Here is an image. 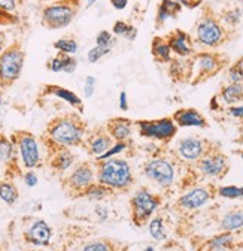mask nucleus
I'll return each mask as SVG.
<instances>
[{"instance_id": "bf43d9fd", "label": "nucleus", "mask_w": 243, "mask_h": 251, "mask_svg": "<svg viewBox=\"0 0 243 251\" xmlns=\"http://www.w3.org/2000/svg\"><path fill=\"white\" fill-rule=\"evenodd\" d=\"M36 251H42V250H36Z\"/></svg>"}, {"instance_id": "7ed1b4c3", "label": "nucleus", "mask_w": 243, "mask_h": 251, "mask_svg": "<svg viewBox=\"0 0 243 251\" xmlns=\"http://www.w3.org/2000/svg\"><path fill=\"white\" fill-rule=\"evenodd\" d=\"M97 182L110 190H127L133 184L132 166L127 160L110 157L106 160H96Z\"/></svg>"}, {"instance_id": "f257e3e1", "label": "nucleus", "mask_w": 243, "mask_h": 251, "mask_svg": "<svg viewBox=\"0 0 243 251\" xmlns=\"http://www.w3.org/2000/svg\"><path fill=\"white\" fill-rule=\"evenodd\" d=\"M88 130V126L82 120L79 112H69L54 117L46 124L45 133L42 136L57 147L76 148L84 145Z\"/></svg>"}, {"instance_id": "f03ea898", "label": "nucleus", "mask_w": 243, "mask_h": 251, "mask_svg": "<svg viewBox=\"0 0 243 251\" xmlns=\"http://www.w3.org/2000/svg\"><path fill=\"white\" fill-rule=\"evenodd\" d=\"M230 38H231V30H228L222 24V21L214 12V9L210 6H204L200 18L194 25V35H193L194 45L212 51L227 44Z\"/></svg>"}, {"instance_id": "c756f323", "label": "nucleus", "mask_w": 243, "mask_h": 251, "mask_svg": "<svg viewBox=\"0 0 243 251\" xmlns=\"http://www.w3.org/2000/svg\"><path fill=\"white\" fill-rule=\"evenodd\" d=\"M0 199L8 205H14L18 201L17 187L9 181H2L0 182Z\"/></svg>"}, {"instance_id": "864d4df0", "label": "nucleus", "mask_w": 243, "mask_h": 251, "mask_svg": "<svg viewBox=\"0 0 243 251\" xmlns=\"http://www.w3.org/2000/svg\"><path fill=\"white\" fill-rule=\"evenodd\" d=\"M0 106H3V94H2V90H0Z\"/></svg>"}, {"instance_id": "4468645a", "label": "nucleus", "mask_w": 243, "mask_h": 251, "mask_svg": "<svg viewBox=\"0 0 243 251\" xmlns=\"http://www.w3.org/2000/svg\"><path fill=\"white\" fill-rule=\"evenodd\" d=\"M172 52L176 54V57L180 58H190L196 54V45L193 41V36L187 33L185 30L175 28L164 36Z\"/></svg>"}, {"instance_id": "aec40b11", "label": "nucleus", "mask_w": 243, "mask_h": 251, "mask_svg": "<svg viewBox=\"0 0 243 251\" xmlns=\"http://www.w3.org/2000/svg\"><path fill=\"white\" fill-rule=\"evenodd\" d=\"M209 201H210V193L207 188L197 187L182 196L179 199V205L185 209H197V208H201L203 205H206Z\"/></svg>"}, {"instance_id": "f3484780", "label": "nucleus", "mask_w": 243, "mask_h": 251, "mask_svg": "<svg viewBox=\"0 0 243 251\" xmlns=\"http://www.w3.org/2000/svg\"><path fill=\"white\" fill-rule=\"evenodd\" d=\"M134 121L127 117H113L106 121L105 129L115 142L129 141L133 135Z\"/></svg>"}, {"instance_id": "a19ab883", "label": "nucleus", "mask_w": 243, "mask_h": 251, "mask_svg": "<svg viewBox=\"0 0 243 251\" xmlns=\"http://www.w3.org/2000/svg\"><path fill=\"white\" fill-rule=\"evenodd\" d=\"M82 251H110V245L105 241H94L87 244Z\"/></svg>"}, {"instance_id": "4d7b16f0", "label": "nucleus", "mask_w": 243, "mask_h": 251, "mask_svg": "<svg viewBox=\"0 0 243 251\" xmlns=\"http://www.w3.org/2000/svg\"><path fill=\"white\" fill-rule=\"evenodd\" d=\"M143 251H155V250H154L153 247H148V248H145Z\"/></svg>"}, {"instance_id": "49530a36", "label": "nucleus", "mask_w": 243, "mask_h": 251, "mask_svg": "<svg viewBox=\"0 0 243 251\" xmlns=\"http://www.w3.org/2000/svg\"><path fill=\"white\" fill-rule=\"evenodd\" d=\"M109 2H110L112 8L116 11H123L129 6V0H109Z\"/></svg>"}, {"instance_id": "58836bf2", "label": "nucleus", "mask_w": 243, "mask_h": 251, "mask_svg": "<svg viewBox=\"0 0 243 251\" xmlns=\"http://www.w3.org/2000/svg\"><path fill=\"white\" fill-rule=\"evenodd\" d=\"M130 25H132L130 23L123 21V20L115 21L113 25H112V35H113V36H119V38H124V36L127 35V31H129Z\"/></svg>"}, {"instance_id": "9d476101", "label": "nucleus", "mask_w": 243, "mask_h": 251, "mask_svg": "<svg viewBox=\"0 0 243 251\" xmlns=\"http://www.w3.org/2000/svg\"><path fill=\"white\" fill-rule=\"evenodd\" d=\"M143 174L146 175V178L157 182L160 187H169L175 181V168L172 162L163 159V157L146 162L143 166Z\"/></svg>"}, {"instance_id": "6e6552de", "label": "nucleus", "mask_w": 243, "mask_h": 251, "mask_svg": "<svg viewBox=\"0 0 243 251\" xmlns=\"http://www.w3.org/2000/svg\"><path fill=\"white\" fill-rule=\"evenodd\" d=\"M11 141L18 150L24 168L33 169L41 165V148L36 136L27 130H17L11 135Z\"/></svg>"}, {"instance_id": "052dcab7", "label": "nucleus", "mask_w": 243, "mask_h": 251, "mask_svg": "<svg viewBox=\"0 0 243 251\" xmlns=\"http://www.w3.org/2000/svg\"><path fill=\"white\" fill-rule=\"evenodd\" d=\"M18 2H22V0H18Z\"/></svg>"}, {"instance_id": "2eb2a0df", "label": "nucleus", "mask_w": 243, "mask_h": 251, "mask_svg": "<svg viewBox=\"0 0 243 251\" xmlns=\"http://www.w3.org/2000/svg\"><path fill=\"white\" fill-rule=\"evenodd\" d=\"M94 176H96V174H94V169L91 166V163L82 162L66 178V187L75 193L82 195L87 188L94 182Z\"/></svg>"}, {"instance_id": "13d9d810", "label": "nucleus", "mask_w": 243, "mask_h": 251, "mask_svg": "<svg viewBox=\"0 0 243 251\" xmlns=\"http://www.w3.org/2000/svg\"><path fill=\"white\" fill-rule=\"evenodd\" d=\"M242 159H243V152H242Z\"/></svg>"}, {"instance_id": "473e14b6", "label": "nucleus", "mask_w": 243, "mask_h": 251, "mask_svg": "<svg viewBox=\"0 0 243 251\" xmlns=\"http://www.w3.org/2000/svg\"><path fill=\"white\" fill-rule=\"evenodd\" d=\"M149 233L155 241H163L166 238L164 233V225H163V220L160 217H155L154 220H151L149 223Z\"/></svg>"}, {"instance_id": "b1692460", "label": "nucleus", "mask_w": 243, "mask_h": 251, "mask_svg": "<svg viewBox=\"0 0 243 251\" xmlns=\"http://www.w3.org/2000/svg\"><path fill=\"white\" fill-rule=\"evenodd\" d=\"M75 160H76V155L70 148H60L51 154L49 165L57 172H66L67 169L73 166Z\"/></svg>"}, {"instance_id": "dca6fc26", "label": "nucleus", "mask_w": 243, "mask_h": 251, "mask_svg": "<svg viewBox=\"0 0 243 251\" xmlns=\"http://www.w3.org/2000/svg\"><path fill=\"white\" fill-rule=\"evenodd\" d=\"M172 120L175 121L177 127H200V129L209 127L206 117L196 108H180L175 111Z\"/></svg>"}, {"instance_id": "0eeeda50", "label": "nucleus", "mask_w": 243, "mask_h": 251, "mask_svg": "<svg viewBox=\"0 0 243 251\" xmlns=\"http://www.w3.org/2000/svg\"><path fill=\"white\" fill-rule=\"evenodd\" d=\"M134 126L137 127L140 138L158 141L163 144L170 142L176 136L179 129L172 120V117H164L157 120H137L134 121Z\"/></svg>"}, {"instance_id": "c9c22d12", "label": "nucleus", "mask_w": 243, "mask_h": 251, "mask_svg": "<svg viewBox=\"0 0 243 251\" xmlns=\"http://www.w3.org/2000/svg\"><path fill=\"white\" fill-rule=\"evenodd\" d=\"M116 39L115 36L112 35V31H108V30H102L97 33L96 36V45L99 47H106V48H113Z\"/></svg>"}, {"instance_id": "c85d7f7f", "label": "nucleus", "mask_w": 243, "mask_h": 251, "mask_svg": "<svg viewBox=\"0 0 243 251\" xmlns=\"http://www.w3.org/2000/svg\"><path fill=\"white\" fill-rule=\"evenodd\" d=\"M14 159H15V145L12 144L11 138L0 133V162L12 163Z\"/></svg>"}, {"instance_id": "3c124183", "label": "nucleus", "mask_w": 243, "mask_h": 251, "mask_svg": "<svg viewBox=\"0 0 243 251\" xmlns=\"http://www.w3.org/2000/svg\"><path fill=\"white\" fill-rule=\"evenodd\" d=\"M96 212L100 215V218H102V220H106V217H108V211H106V208H103V206H97V208H96Z\"/></svg>"}, {"instance_id": "423d86ee", "label": "nucleus", "mask_w": 243, "mask_h": 251, "mask_svg": "<svg viewBox=\"0 0 243 251\" xmlns=\"http://www.w3.org/2000/svg\"><path fill=\"white\" fill-rule=\"evenodd\" d=\"M193 79L194 85L207 81L209 78L218 75L225 66H228L230 58L221 52L215 51H200L193 57Z\"/></svg>"}, {"instance_id": "6e6d98bb", "label": "nucleus", "mask_w": 243, "mask_h": 251, "mask_svg": "<svg viewBox=\"0 0 243 251\" xmlns=\"http://www.w3.org/2000/svg\"><path fill=\"white\" fill-rule=\"evenodd\" d=\"M239 142H243V127H242V132H240V139H239Z\"/></svg>"}, {"instance_id": "c03bdc74", "label": "nucleus", "mask_w": 243, "mask_h": 251, "mask_svg": "<svg viewBox=\"0 0 243 251\" xmlns=\"http://www.w3.org/2000/svg\"><path fill=\"white\" fill-rule=\"evenodd\" d=\"M24 182L28 185V187H35L38 184V175L32 171H28L25 175H24Z\"/></svg>"}, {"instance_id": "72a5a7b5", "label": "nucleus", "mask_w": 243, "mask_h": 251, "mask_svg": "<svg viewBox=\"0 0 243 251\" xmlns=\"http://www.w3.org/2000/svg\"><path fill=\"white\" fill-rule=\"evenodd\" d=\"M218 195L225 199H240V198H243V187L224 185V187L218 188Z\"/></svg>"}, {"instance_id": "4be33fe9", "label": "nucleus", "mask_w": 243, "mask_h": 251, "mask_svg": "<svg viewBox=\"0 0 243 251\" xmlns=\"http://www.w3.org/2000/svg\"><path fill=\"white\" fill-rule=\"evenodd\" d=\"M182 11V5L177 0H161L157 8L155 15V28H161L167 20L176 18Z\"/></svg>"}, {"instance_id": "f704fd0d", "label": "nucleus", "mask_w": 243, "mask_h": 251, "mask_svg": "<svg viewBox=\"0 0 243 251\" xmlns=\"http://www.w3.org/2000/svg\"><path fill=\"white\" fill-rule=\"evenodd\" d=\"M233 242V235L231 233H222L220 236H215L214 239L210 241V250H222V248H227L228 245H231Z\"/></svg>"}, {"instance_id": "cd10ccee", "label": "nucleus", "mask_w": 243, "mask_h": 251, "mask_svg": "<svg viewBox=\"0 0 243 251\" xmlns=\"http://www.w3.org/2000/svg\"><path fill=\"white\" fill-rule=\"evenodd\" d=\"M220 20L222 21V24L233 31V28H236L240 21L243 20V9L240 6H236V8H231V9H227L224 11L221 15H220Z\"/></svg>"}, {"instance_id": "7c9ffc66", "label": "nucleus", "mask_w": 243, "mask_h": 251, "mask_svg": "<svg viewBox=\"0 0 243 251\" xmlns=\"http://www.w3.org/2000/svg\"><path fill=\"white\" fill-rule=\"evenodd\" d=\"M54 48L58 52H62V54H70V55H73L78 51V42H76L75 38L65 36V38H60L58 41L54 42Z\"/></svg>"}, {"instance_id": "393cba45", "label": "nucleus", "mask_w": 243, "mask_h": 251, "mask_svg": "<svg viewBox=\"0 0 243 251\" xmlns=\"http://www.w3.org/2000/svg\"><path fill=\"white\" fill-rule=\"evenodd\" d=\"M217 99H220L221 103H225L228 106H234L243 102V82H230L224 85L217 94Z\"/></svg>"}, {"instance_id": "ea45409f", "label": "nucleus", "mask_w": 243, "mask_h": 251, "mask_svg": "<svg viewBox=\"0 0 243 251\" xmlns=\"http://www.w3.org/2000/svg\"><path fill=\"white\" fill-rule=\"evenodd\" d=\"M96 84H97V79L94 76H87L85 78V82H84V96L87 99H91L94 96V90H96Z\"/></svg>"}, {"instance_id": "2f4dec72", "label": "nucleus", "mask_w": 243, "mask_h": 251, "mask_svg": "<svg viewBox=\"0 0 243 251\" xmlns=\"http://www.w3.org/2000/svg\"><path fill=\"white\" fill-rule=\"evenodd\" d=\"M110 193V188H108V187H105V185H102L100 182H97V184H91L87 190L82 193V195H85L88 199H93V201H100V199H103V198H106L108 195Z\"/></svg>"}, {"instance_id": "a18cd8bd", "label": "nucleus", "mask_w": 243, "mask_h": 251, "mask_svg": "<svg viewBox=\"0 0 243 251\" xmlns=\"http://www.w3.org/2000/svg\"><path fill=\"white\" fill-rule=\"evenodd\" d=\"M119 109L123 112L129 111V98H127V93L126 91H121L119 93Z\"/></svg>"}, {"instance_id": "de8ad7c7", "label": "nucleus", "mask_w": 243, "mask_h": 251, "mask_svg": "<svg viewBox=\"0 0 243 251\" xmlns=\"http://www.w3.org/2000/svg\"><path fill=\"white\" fill-rule=\"evenodd\" d=\"M182 6H188V8H196L201 3V0H177Z\"/></svg>"}, {"instance_id": "5701e85b", "label": "nucleus", "mask_w": 243, "mask_h": 251, "mask_svg": "<svg viewBox=\"0 0 243 251\" xmlns=\"http://www.w3.org/2000/svg\"><path fill=\"white\" fill-rule=\"evenodd\" d=\"M46 66L51 72H65V74H73L78 68V60L75 55L70 54H62L58 52L55 57L48 60Z\"/></svg>"}, {"instance_id": "1a4fd4ad", "label": "nucleus", "mask_w": 243, "mask_h": 251, "mask_svg": "<svg viewBox=\"0 0 243 251\" xmlns=\"http://www.w3.org/2000/svg\"><path fill=\"white\" fill-rule=\"evenodd\" d=\"M160 205L157 196H154L146 188H140L132 199V209H133V220L137 226H142L149 217L153 215Z\"/></svg>"}, {"instance_id": "8fccbe9b", "label": "nucleus", "mask_w": 243, "mask_h": 251, "mask_svg": "<svg viewBox=\"0 0 243 251\" xmlns=\"http://www.w3.org/2000/svg\"><path fill=\"white\" fill-rule=\"evenodd\" d=\"M230 68H233V69H236V71H239L240 74H243V57H240L237 61H234L233 65L230 66Z\"/></svg>"}, {"instance_id": "37998d69", "label": "nucleus", "mask_w": 243, "mask_h": 251, "mask_svg": "<svg viewBox=\"0 0 243 251\" xmlns=\"http://www.w3.org/2000/svg\"><path fill=\"white\" fill-rule=\"evenodd\" d=\"M227 114L234 117V118H240L243 120V103L242 105H234V106H230L227 109Z\"/></svg>"}, {"instance_id": "e433bc0d", "label": "nucleus", "mask_w": 243, "mask_h": 251, "mask_svg": "<svg viewBox=\"0 0 243 251\" xmlns=\"http://www.w3.org/2000/svg\"><path fill=\"white\" fill-rule=\"evenodd\" d=\"M112 51V48H106V47H99L96 45L94 48H91L87 54V60L88 63H97L99 60H102L105 55H108Z\"/></svg>"}, {"instance_id": "20e7f679", "label": "nucleus", "mask_w": 243, "mask_h": 251, "mask_svg": "<svg viewBox=\"0 0 243 251\" xmlns=\"http://www.w3.org/2000/svg\"><path fill=\"white\" fill-rule=\"evenodd\" d=\"M82 6V0H57L44 6L41 18L42 25L48 30L69 27Z\"/></svg>"}, {"instance_id": "a211bd4d", "label": "nucleus", "mask_w": 243, "mask_h": 251, "mask_svg": "<svg viewBox=\"0 0 243 251\" xmlns=\"http://www.w3.org/2000/svg\"><path fill=\"white\" fill-rule=\"evenodd\" d=\"M42 94L45 96H55L58 99L65 100L66 103H69L73 109H76L79 114H84V102L82 99L78 96L76 93H73L72 90L69 88H65L62 85H54V84H46L42 87Z\"/></svg>"}, {"instance_id": "79ce46f5", "label": "nucleus", "mask_w": 243, "mask_h": 251, "mask_svg": "<svg viewBox=\"0 0 243 251\" xmlns=\"http://www.w3.org/2000/svg\"><path fill=\"white\" fill-rule=\"evenodd\" d=\"M18 6V0H0V9L5 12H14Z\"/></svg>"}, {"instance_id": "a878e982", "label": "nucleus", "mask_w": 243, "mask_h": 251, "mask_svg": "<svg viewBox=\"0 0 243 251\" xmlns=\"http://www.w3.org/2000/svg\"><path fill=\"white\" fill-rule=\"evenodd\" d=\"M151 54H153L154 60L161 65H169L173 58V52L166 41L164 36H155L151 42Z\"/></svg>"}, {"instance_id": "412c9836", "label": "nucleus", "mask_w": 243, "mask_h": 251, "mask_svg": "<svg viewBox=\"0 0 243 251\" xmlns=\"http://www.w3.org/2000/svg\"><path fill=\"white\" fill-rule=\"evenodd\" d=\"M169 74L173 81H190L193 78V60L190 58H172L169 63Z\"/></svg>"}, {"instance_id": "6ab92c4d", "label": "nucleus", "mask_w": 243, "mask_h": 251, "mask_svg": "<svg viewBox=\"0 0 243 251\" xmlns=\"http://www.w3.org/2000/svg\"><path fill=\"white\" fill-rule=\"evenodd\" d=\"M51 236H52V230L44 220H36V222L32 225V227L25 232L27 242L33 244V245H41V247L48 245L51 241Z\"/></svg>"}, {"instance_id": "9b49d317", "label": "nucleus", "mask_w": 243, "mask_h": 251, "mask_svg": "<svg viewBox=\"0 0 243 251\" xmlns=\"http://www.w3.org/2000/svg\"><path fill=\"white\" fill-rule=\"evenodd\" d=\"M197 166L203 175L210 178H218L222 176L228 169V157L220 150L210 148L199 160Z\"/></svg>"}, {"instance_id": "ddd939ff", "label": "nucleus", "mask_w": 243, "mask_h": 251, "mask_svg": "<svg viewBox=\"0 0 243 251\" xmlns=\"http://www.w3.org/2000/svg\"><path fill=\"white\" fill-rule=\"evenodd\" d=\"M113 142L115 141L109 136V133L105 129V126H99V127L88 130L82 147L87 150L88 154L94 155L96 159H99V157H102L113 145Z\"/></svg>"}, {"instance_id": "f8f14e48", "label": "nucleus", "mask_w": 243, "mask_h": 251, "mask_svg": "<svg viewBox=\"0 0 243 251\" xmlns=\"http://www.w3.org/2000/svg\"><path fill=\"white\" fill-rule=\"evenodd\" d=\"M210 148H212V144L209 141L197 138V136L182 138L176 145L177 154L187 162H199Z\"/></svg>"}, {"instance_id": "603ef678", "label": "nucleus", "mask_w": 243, "mask_h": 251, "mask_svg": "<svg viewBox=\"0 0 243 251\" xmlns=\"http://www.w3.org/2000/svg\"><path fill=\"white\" fill-rule=\"evenodd\" d=\"M97 2H99V0H87V3H85V8H87V9H89L91 6H93L94 3H97Z\"/></svg>"}, {"instance_id": "09e8293b", "label": "nucleus", "mask_w": 243, "mask_h": 251, "mask_svg": "<svg viewBox=\"0 0 243 251\" xmlns=\"http://www.w3.org/2000/svg\"><path fill=\"white\" fill-rule=\"evenodd\" d=\"M6 48V35H5V31L0 30V54H2Z\"/></svg>"}, {"instance_id": "4c0bfd02", "label": "nucleus", "mask_w": 243, "mask_h": 251, "mask_svg": "<svg viewBox=\"0 0 243 251\" xmlns=\"http://www.w3.org/2000/svg\"><path fill=\"white\" fill-rule=\"evenodd\" d=\"M129 148V144H127V141H121V142H113V145L102 155V157H99L97 160H106V159H110V157H116L118 154H121L124 150H127Z\"/></svg>"}, {"instance_id": "bb28decb", "label": "nucleus", "mask_w": 243, "mask_h": 251, "mask_svg": "<svg viewBox=\"0 0 243 251\" xmlns=\"http://www.w3.org/2000/svg\"><path fill=\"white\" fill-rule=\"evenodd\" d=\"M221 227L225 232H234L243 227V211H231L224 215Z\"/></svg>"}, {"instance_id": "5fc2aeb1", "label": "nucleus", "mask_w": 243, "mask_h": 251, "mask_svg": "<svg viewBox=\"0 0 243 251\" xmlns=\"http://www.w3.org/2000/svg\"><path fill=\"white\" fill-rule=\"evenodd\" d=\"M44 3H52V2H57V0H41Z\"/></svg>"}, {"instance_id": "39448f33", "label": "nucleus", "mask_w": 243, "mask_h": 251, "mask_svg": "<svg viewBox=\"0 0 243 251\" xmlns=\"http://www.w3.org/2000/svg\"><path fill=\"white\" fill-rule=\"evenodd\" d=\"M25 52L20 42H14L0 54V90L9 88L22 74Z\"/></svg>"}]
</instances>
